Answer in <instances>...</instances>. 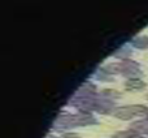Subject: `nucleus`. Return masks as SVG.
Masks as SVG:
<instances>
[{"mask_svg":"<svg viewBox=\"0 0 148 138\" xmlns=\"http://www.w3.org/2000/svg\"><path fill=\"white\" fill-rule=\"evenodd\" d=\"M126 86L130 90H133V89H140V87L144 86V83L142 81H139V79H130V81L126 82Z\"/></svg>","mask_w":148,"mask_h":138,"instance_id":"f257e3e1","label":"nucleus"},{"mask_svg":"<svg viewBox=\"0 0 148 138\" xmlns=\"http://www.w3.org/2000/svg\"><path fill=\"white\" fill-rule=\"evenodd\" d=\"M116 116H117V117H120V119H123V120H127V119H130L131 116H133V112H130V111H129V108H122L120 112L116 113Z\"/></svg>","mask_w":148,"mask_h":138,"instance_id":"f03ea898","label":"nucleus"},{"mask_svg":"<svg viewBox=\"0 0 148 138\" xmlns=\"http://www.w3.org/2000/svg\"><path fill=\"white\" fill-rule=\"evenodd\" d=\"M65 138H79L77 134H65Z\"/></svg>","mask_w":148,"mask_h":138,"instance_id":"7ed1b4c3","label":"nucleus"}]
</instances>
